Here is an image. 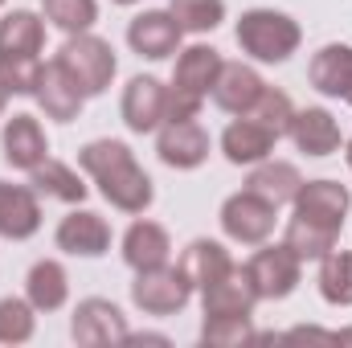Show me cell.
<instances>
[{
	"label": "cell",
	"instance_id": "29",
	"mask_svg": "<svg viewBox=\"0 0 352 348\" xmlns=\"http://www.w3.org/2000/svg\"><path fill=\"white\" fill-rule=\"evenodd\" d=\"M283 242H287V246H291L303 262H320L332 246H336V242H340V234H336V230H328V226H316V221H303V217H295V213H291Z\"/></svg>",
	"mask_w": 352,
	"mask_h": 348
},
{
	"label": "cell",
	"instance_id": "8",
	"mask_svg": "<svg viewBox=\"0 0 352 348\" xmlns=\"http://www.w3.org/2000/svg\"><path fill=\"white\" fill-rule=\"evenodd\" d=\"M119 111H123L127 131L152 135V131H160V127L168 123V87H164L156 74H135V78L123 87Z\"/></svg>",
	"mask_w": 352,
	"mask_h": 348
},
{
	"label": "cell",
	"instance_id": "5",
	"mask_svg": "<svg viewBox=\"0 0 352 348\" xmlns=\"http://www.w3.org/2000/svg\"><path fill=\"white\" fill-rule=\"evenodd\" d=\"M217 221H221V234L230 242H238V246H263V242H270V234L278 226V205H270L258 193L242 188V193H230L221 201Z\"/></svg>",
	"mask_w": 352,
	"mask_h": 348
},
{
	"label": "cell",
	"instance_id": "14",
	"mask_svg": "<svg viewBox=\"0 0 352 348\" xmlns=\"http://www.w3.org/2000/svg\"><path fill=\"white\" fill-rule=\"evenodd\" d=\"M287 135H291V144H295L303 156H316V160L340 152V144H344L340 123H336V115H332L328 107H303V111H295Z\"/></svg>",
	"mask_w": 352,
	"mask_h": 348
},
{
	"label": "cell",
	"instance_id": "9",
	"mask_svg": "<svg viewBox=\"0 0 352 348\" xmlns=\"http://www.w3.org/2000/svg\"><path fill=\"white\" fill-rule=\"evenodd\" d=\"M209 152H213V140L197 119H176L156 131V156H160V164H168L176 173L201 168L209 160Z\"/></svg>",
	"mask_w": 352,
	"mask_h": 348
},
{
	"label": "cell",
	"instance_id": "33",
	"mask_svg": "<svg viewBox=\"0 0 352 348\" xmlns=\"http://www.w3.org/2000/svg\"><path fill=\"white\" fill-rule=\"evenodd\" d=\"M168 12L184 33H213L226 21V0H168Z\"/></svg>",
	"mask_w": 352,
	"mask_h": 348
},
{
	"label": "cell",
	"instance_id": "41",
	"mask_svg": "<svg viewBox=\"0 0 352 348\" xmlns=\"http://www.w3.org/2000/svg\"><path fill=\"white\" fill-rule=\"evenodd\" d=\"M0 4H4V0H0Z\"/></svg>",
	"mask_w": 352,
	"mask_h": 348
},
{
	"label": "cell",
	"instance_id": "12",
	"mask_svg": "<svg viewBox=\"0 0 352 348\" xmlns=\"http://www.w3.org/2000/svg\"><path fill=\"white\" fill-rule=\"evenodd\" d=\"M295 217L303 221H316V226H328V230H344V217L352 209V193L340 180H303L299 193H295Z\"/></svg>",
	"mask_w": 352,
	"mask_h": 348
},
{
	"label": "cell",
	"instance_id": "3",
	"mask_svg": "<svg viewBox=\"0 0 352 348\" xmlns=\"http://www.w3.org/2000/svg\"><path fill=\"white\" fill-rule=\"evenodd\" d=\"M226 58L213 50V45H188L176 54L173 66V83H168V123L176 119H197L205 98L217 87V74H221Z\"/></svg>",
	"mask_w": 352,
	"mask_h": 348
},
{
	"label": "cell",
	"instance_id": "10",
	"mask_svg": "<svg viewBox=\"0 0 352 348\" xmlns=\"http://www.w3.org/2000/svg\"><path fill=\"white\" fill-rule=\"evenodd\" d=\"M70 336H74V345H82V348L123 345L127 340V316L111 299L90 295V299H82L74 307V316H70Z\"/></svg>",
	"mask_w": 352,
	"mask_h": 348
},
{
	"label": "cell",
	"instance_id": "25",
	"mask_svg": "<svg viewBox=\"0 0 352 348\" xmlns=\"http://www.w3.org/2000/svg\"><path fill=\"white\" fill-rule=\"evenodd\" d=\"M299 184H303V176H299V168H295L291 160H270V156H266L263 164H254L250 176H246V188L258 193L270 205H278V209L295 201Z\"/></svg>",
	"mask_w": 352,
	"mask_h": 348
},
{
	"label": "cell",
	"instance_id": "6",
	"mask_svg": "<svg viewBox=\"0 0 352 348\" xmlns=\"http://www.w3.org/2000/svg\"><path fill=\"white\" fill-rule=\"evenodd\" d=\"M192 299V283L180 266H152V270H135V283H131V303L144 312V316H176L184 312Z\"/></svg>",
	"mask_w": 352,
	"mask_h": 348
},
{
	"label": "cell",
	"instance_id": "30",
	"mask_svg": "<svg viewBox=\"0 0 352 348\" xmlns=\"http://www.w3.org/2000/svg\"><path fill=\"white\" fill-rule=\"evenodd\" d=\"M41 17L54 29H62L66 37L90 33L98 21V0H41Z\"/></svg>",
	"mask_w": 352,
	"mask_h": 348
},
{
	"label": "cell",
	"instance_id": "38",
	"mask_svg": "<svg viewBox=\"0 0 352 348\" xmlns=\"http://www.w3.org/2000/svg\"><path fill=\"white\" fill-rule=\"evenodd\" d=\"M344 160H349V168H352V140L344 144Z\"/></svg>",
	"mask_w": 352,
	"mask_h": 348
},
{
	"label": "cell",
	"instance_id": "21",
	"mask_svg": "<svg viewBox=\"0 0 352 348\" xmlns=\"http://www.w3.org/2000/svg\"><path fill=\"white\" fill-rule=\"evenodd\" d=\"M173 254V238L160 221H148V217H135L123 234V262L131 270H152V266H164Z\"/></svg>",
	"mask_w": 352,
	"mask_h": 348
},
{
	"label": "cell",
	"instance_id": "18",
	"mask_svg": "<svg viewBox=\"0 0 352 348\" xmlns=\"http://www.w3.org/2000/svg\"><path fill=\"white\" fill-rule=\"evenodd\" d=\"M307 83L320 90L324 98H349L352 90V45L328 41L311 54L307 62Z\"/></svg>",
	"mask_w": 352,
	"mask_h": 348
},
{
	"label": "cell",
	"instance_id": "34",
	"mask_svg": "<svg viewBox=\"0 0 352 348\" xmlns=\"http://www.w3.org/2000/svg\"><path fill=\"white\" fill-rule=\"evenodd\" d=\"M254 316H205L201 320V345L213 348H234V345H250L254 336Z\"/></svg>",
	"mask_w": 352,
	"mask_h": 348
},
{
	"label": "cell",
	"instance_id": "32",
	"mask_svg": "<svg viewBox=\"0 0 352 348\" xmlns=\"http://www.w3.org/2000/svg\"><path fill=\"white\" fill-rule=\"evenodd\" d=\"M41 70V54H0V83L8 94H37Z\"/></svg>",
	"mask_w": 352,
	"mask_h": 348
},
{
	"label": "cell",
	"instance_id": "28",
	"mask_svg": "<svg viewBox=\"0 0 352 348\" xmlns=\"http://www.w3.org/2000/svg\"><path fill=\"white\" fill-rule=\"evenodd\" d=\"M320 295L332 307H352V250H328L320 259Z\"/></svg>",
	"mask_w": 352,
	"mask_h": 348
},
{
	"label": "cell",
	"instance_id": "26",
	"mask_svg": "<svg viewBox=\"0 0 352 348\" xmlns=\"http://www.w3.org/2000/svg\"><path fill=\"white\" fill-rule=\"evenodd\" d=\"M45 50V17L33 8H12L0 17V54H41Z\"/></svg>",
	"mask_w": 352,
	"mask_h": 348
},
{
	"label": "cell",
	"instance_id": "37",
	"mask_svg": "<svg viewBox=\"0 0 352 348\" xmlns=\"http://www.w3.org/2000/svg\"><path fill=\"white\" fill-rule=\"evenodd\" d=\"M4 107H8V90H4V83H0V119H4Z\"/></svg>",
	"mask_w": 352,
	"mask_h": 348
},
{
	"label": "cell",
	"instance_id": "1",
	"mask_svg": "<svg viewBox=\"0 0 352 348\" xmlns=\"http://www.w3.org/2000/svg\"><path fill=\"white\" fill-rule=\"evenodd\" d=\"M78 168L98 184V193L119 209V213H148L156 201V184L152 176L140 168L135 152L123 140H90L87 148H78Z\"/></svg>",
	"mask_w": 352,
	"mask_h": 348
},
{
	"label": "cell",
	"instance_id": "22",
	"mask_svg": "<svg viewBox=\"0 0 352 348\" xmlns=\"http://www.w3.org/2000/svg\"><path fill=\"white\" fill-rule=\"evenodd\" d=\"M263 90H266V83L254 66H246V62H226L221 74H217V87H213V102H217L221 111H230V115H246V111L258 102Z\"/></svg>",
	"mask_w": 352,
	"mask_h": 348
},
{
	"label": "cell",
	"instance_id": "19",
	"mask_svg": "<svg viewBox=\"0 0 352 348\" xmlns=\"http://www.w3.org/2000/svg\"><path fill=\"white\" fill-rule=\"evenodd\" d=\"M33 98H37V107L45 111V119H58V123H74V119L82 115V102H87V94L78 90V83H74L58 62H45Z\"/></svg>",
	"mask_w": 352,
	"mask_h": 348
},
{
	"label": "cell",
	"instance_id": "24",
	"mask_svg": "<svg viewBox=\"0 0 352 348\" xmlns=\"http://www.w3.org/2000/svg\"><path fill=\"white\" fill-rule=\"evenodd\" d=\"M184 274H188V283H192V291H205L209 283H217L234 259H230V250L221 246V242H213V238H192L184 250H180V262H176Z\"/></svg>",
	"mask_w": 352,
	"mask_h": 348
},
{
	"label": "cell",
	"instance_id": "23",
	"mask_svg": "<svg viewBox=\"0 0 352 348\" xmlns=\"http://www.w3.org/2000/svg\"><path fill=\"white\" fill-rule=\"evenodd\" d=\"M25 299L41 316L62 312L66 299H70V274H66V266L58 259H37L29 266V274H25Z\"/></svg>",
	"mask_w": 352,
	"mask_h": 348
},
{
	"label": "cell",
	"instance_id": "31",
	"mask_svg": "<svg viewBox=\"0 0 352 348\" xmlns=\"http://www.w3.org/2000/svg\"><path fill=\"white\" fill-rule=\"evenodd\" d=\"M37 332V307L21 295L0 299V345H29Z\"/></svg>",
	"mask_w": 352,
	"mask_h": 348
},
{
	"label": "cell",
	"instance_id": "35",
	"mask_svg": "<svg viewBox=\"0 0 352 348\" xmlns=\"http://www.w3.org/2000/svg\"><path fill=\"white\" fill-rule=\"evenodd\" d=\"M246 115H250L254 123H263L274 140H283V135H287V127H291V119H295V102H291V94H287V90L266 87L263 94H258V102H254Z\"/></svg>",
	"mask_w": 352,
	"mask_h": 348
},
{
	"label": "cell",
	"instance_id": "11",
	"mask_svg": "<svg viewBox=\"0 0 352 348\" xmlns=\"http://www.w3.org/2000/svg\"><path fill=\"white\" fill-rule=\"evenodd\" d=\"M180 37H184V29L176 25L168 8H144L127 25V45L148 62H164V58L180 54Z\"/></svg>",
	"mask_w": 352,
	"mask_h": 348
},
{
	"label": "cell",
	"instance_id": "17",
	"mask_svg": "<svg viewBox=\"0 0 352 348\" xmlns=\"http://www.w3.org/2000/svg\"><path fill=\"white\" fill-rule=\"evenodd\" d=\"M37 230H41V201H37L33 184L0 180V238L25 242Z\"/></svg>",
	"mask_w": 352,
	"mask_h": 348
},
{
	"label": "cell",
	"instance_id": "13",
	"mask_svg": "<svg viewBox=\"0 0 352 348\" xmlns=\"http://www.w3.org/2000/svg\"><path fill=\"white\" fill-rule=\"evenodd\" d=\"M54 242L62 254H74V259H102L111 250V226L102 213L94 209H70L58 230H54Z\"/></svg>",
	"mask_w": 352,
	"mask_h": 348
},
{
	"label": "cell",
	"instance_id": "4",
	"mask_svg": "<svg viewBox=\"0 0 352 348\" xmlns=\"http://www.w3.org/2000/svg\"><path fill=\"white\" fill-rule=\"evenodd\" d=\"M54 62L78 83V90H82L87 98H98L102 90L115 83V74H119V58H115L111 41H102V37H94V33H74V37H66V45L58 50Z\"/></svg>",
	"mask_w": 352,
	"mask_h": 348
},
{
	"label": "cell",
	"instance_id": "15",
	"mask_svg": "<svg viewBox=\"0 0 352 348\" xmlns=\"http://www.w3.org/2000/svg\"><path fill=\"white\" fill-rule=\"evenodd\" d=\"M0 148H4V160L21 173H33L45 156H50V140H45V127L37 115H12L4 119V131H0Z\"/></svg>",
	"mask_w": 352,
	"mask_h": 348
},
{
	"label": "cell",
	"instance_id": "7",
	"mask_svg": "<svg viewBox=\"0 0 352 348\" xmlns=\"http://www.w3.org/2000/svg\"><path fill=\"white\" fill-rule=\"evenodd\" d=\"M246 274H250L258 299H287V295L299 287V279H303V259H299L287 242H278V246L263 242V246L246 259Z\"/></svg>",
	"mask_w": 352,
	"mask_h": 348
},
{
	"label": "cell",
	"instance_id": "16",
	"mask_svg": "<svg viewBox=\"0 0 352 348\" xmlns=\"http://www.w3.org/2000/svg\"><path fill=\"white\" fill-rule=\"evenodd\" d=\"M254 303H258V291L246 274V262L230 266L217 283H209L201 291V312L205 316H254Z\"/></svg>",
	"mask_w": 352,
	"mask_h": 348
},
{
	"label": "cell",
	"instance_id": "20",
	"mask_svg": "<svg viewBox=\"0 0 352 348\" xmlns=\"http://www.w3.org/2000/svg\"><path fill=\"white\" fill-rule=\"evenodd\" d=\"M274 135L266 131L263 123H254L250 115H238L226 131H221V156L230 160V164H238V168H254V164H263L266 156L274 152Z\"/></svg>",
	"mask_w": 352,
	"mask_h": 348
},
{
	"label": "cell",
	"instance_id": "40",
	"mask_svg": "<svg viewBox=\"0 0 352 348\" xmlns=\"http://www.w3.org/2000/svg\"><path fill=\"white\" fill-rule=\"evenodd\" d=\"M344 102H349V107H352V90H349V98H344Z\"/></svg>",
	"mask_w": 352,
	"mask_h": 348
},
{
	"label": "cell",
	"instance_id": "39",
	"mask_svg": "<svg viewBox=\"0 0 352 348\" xmlns=\"http://www.w3.org/2000/svg\"><path fill=\"white\" fill-rule=\"evenodd\" d=\"M111 4H140V0H111Z\"/></svg>",
	"mask_w": 352,
	"mask_h": 348
},
{
	"label": "cell",
	"instance_id": "27",
	"mask_svg": "<svg viewBox=\"0 0 352 348\" xmlns=\"http://www.w3.org/2000/svg\"><path fill=\"white\" fill-rule=\"evenodd\" d=\"M29 184H33L37 197H54V201H66V205H82L87 193H90L87 184H82V176L74 173L70 164L54 160V156H45V160L29 173Z\"/></svg>",
	"mask_w": 352,
	"mask_h": 348
},
{
	"label": "cell",
	"instance_id": "36",
	"mask_svg": "<svg viewBox=\"0 0 352 348\" xmlns=\"http://www.w3.org/2000/svg\"><path fill=\"white\" fill-rule=\"evenodd\" d=\"M336 345H352V328H344V332H336Z\"/></svg>",
	"mask_w": 352,
	"mask_h": 348
},
{
	"label": "cell",
	"instance_id": "2",
	"mask_svg": "<svg viewBox=\"0 0 352 348\" xmlns=\"http://www.w3.org/2000/svg\"><path fill=\"white\" fill-rule=\"evenodd\" d=\"M234 41L246 58H254L263 66H283L291 54H299L303 29L295 17H287L278 8H246L234 25Z\"/></svg>",
	"mask_w": 352,
	"mask_h": 348
}]
</instances>
